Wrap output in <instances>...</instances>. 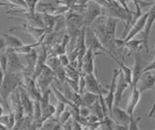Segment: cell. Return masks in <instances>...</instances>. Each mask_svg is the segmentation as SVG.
<instances>
[{
    "mask_svg": "<svg viewBox=\"0 0 155 130\" xmlns=\"http://www.w3.org/2000/svg\"><path fill=\"white\" fill-rule=\"evenodd\" d=\"M22 84H23V82H21V80L19 79L16 74L8 73V72L5 74L3 84H2L1 88H0V95H1V97L4 101L5 107H6V111L8 113L13 111L8 103L9 96H11V94L17 88H18V86L21 85Z\"/></svg>",
    "mask_w": 155,
    "mask_h": 130,
    "instance_id": "1",
    "label": "cell"
},
{
    "mask_svg": "<svg viewBox=\"0 0 155 130\" xmlns=\"http://www.w3.org/2000/svg\"><path fill=\"white\" fill-rule=\"evenodd\" d=\"M104 15L103 7L99 5L98 3H96L92 0H89L88 3L86 5V9L84 12V25L90 26L92 23L95 22L97 18Z\"/></svg>",
    "mask_w": 155,
    "mask_h": 130,
    "instance_id": "2",
    "label": "cell"
},
{
    "mask_svg": "<svg viewBox=\"0 0 155 130\" xmlns=\"http://www.w3.org/2000/svg\"><path fill=\"white\" fill-rule=\"evenodd\" d=\"M54 80H56L54 71L51 69L48 65H46L40 73V75L36 78V84H37L38 88L40 89L41 92L43 93L44 91L48 88V86L52 84V82Z\"/></svg>",
    "mask_w": 155,
    "mask_h": 130,
    "instance_id": "3",
    "label": "cell"
},
{
    "mask_svg": "<svg viewBox=\"0 0 155 130\" xmlns=\"http://www.w3.org/2000/svg\"><path fill=\"white\" fill-rule=\"evenodd\" d=\"M155 22V0L151 4V7L147 11V25L143 31V45L145 49V52H149V37L150 33H151V29L153 27V25Z\"/></svg>",
    "mask_w": 155,
    "mask_h": 130,
    "instance_id": "4",
    "label": "cell"
},
{
    "mask_svg": "<svg viewBox=\"0 0 155 130\" xmlns=\"http://www.w3.org/2000/svg\"><path fill=\"white\" fill-rule=\"evenodd\" d=\"M134 55V66L132 68V84H131V88H137L138 83L140 79V77L143 74V60L142 58V55H140V52L136 51L133 52Z\"/></svg>",
    "mask_w": 155,
    "mask_h": 130,
    "instance_id": "5",
    "label": "cell"
},
{
    "mask_svg": "<svg viewBox=\"0 0 155 130\" xmlns=\"http://www.w3.org/2000/svg\"><path fill=\"white\" fill-rule=\"evenodd\" d=\"M14 30H23L29 34H31L37 41H44L45 37L48 34L47 29L44 27H37L33 26L29 23H21V25H17L16 26L12 27L9 31H14Z\"/></svg>",
    "mask_w": 155,
    "mask_h": 130,
    "instance_id": "6",
    "label": "cell"
},
{
    "mask_svg": "<svg viewBox=\"0 0 155 130\" xmlns=\"http://www.w3.org/2000/svg\"><path fill=\"white\" fill-rule=\"evenodd\" d=\"M119 75V70L114 69V74H113V78H111L110 85H109V90L107 92L106 96L104 97L105 104L108 108V112L109 114L111 113L114 108V94H115V89H116V83H117V78Z\"/></svg>",
    "mask_w": 155,
    "mask_h": 130,
    "instance_id": "7",
    "label": "cell"
},
{
    "mask_svg": "<svg viewBox=\"0 0 155 130\" xmlns=\"http://www.w3.org/2000/svg\"><path fill=\"white\" fill-rule=\"evenodd\" d=\"M6 52L8 55V67H7L8 73L16 74L18 73V72H23L24 69H25V66H24L21 58H19L18 54L13 51H7V50Z\"/></svg>",
    "mask_w": 155,
    "mask_h": 130,
    "instance_id": "8",
    "label": "cell"
},
{
    "mask_svg": "<svg viewBox=\"0 0 155 130\" xmlns=\"http://www.w3.org/2000/svg\"><path fill=\"white\" fill-rule=\"evenodd\" d=\"M19 94H21V104L24 110V114L26 117L33 118V112H34V100L31 98V96L29 95L27 90L23 86V84L19 85Z\"/></svg>",
    "mask_w": 155,
    "mask_h": 130,
    "instance_id": "9",
    "label": "cell"
},
{
    "mask_svg": "<svg viewBox=\"0 0 155 130\" xmlns=\"http://www.w3.org/2000/svg\"><path fill=\"white\" fill-rule=\"evenodd\" d=\"M94 49L92 47L87 48V51L85 52L84 56L82 57L81 67V71L84 72L82 74H92L94 73Z\"/></svg>",
    "mask_w": 155,
    "mask_h": 130,
    "instance_id": "10",
    "label": "cell"
},
{
    "mask_svg": "<svg viewBox=\"0 0 155 130\" xmlns=\"http://www.w3.org/2000/svg\"><path fill=\"white\" fill-rule=\"evenodd\" d=\"M130 86V84L126 81L124 74L122 71L119 69V75L117 78V83H116V89H115V94H114V106H118L121 99H122V95L124 91Z\"/></svg>",
    "mask_w": 155,
    "mask_h": 130,
    "instance_id": "11",
    "label": "cell"
},
{
    "mask_svg": "<svg viewBox=\"0 0 155 130\" xmlns=\"http://www.w3.org/2000/svg\"><path fill=\"white\" fill-rule=\"evenodd\" d=\"M110 118L114 120L115 123L118 124H123V125H128L130 122L131 117L127 113V111L119 108L118 106H114L113 111H111Z\"/></svg>",
    "mask_w": 155,
    "mask_h": 130,
    "instance_id": "12",
    "label": "cell"
},
{
    "mask_svg": "<svg viewBox=\"0 0 155 130\" xmlns=\"http://www.w3.org/2000/svg\"><path fill=\"white\" fill-rule=\"evenodd\" d=\"M155 86V76L152 75L150 72H144L142 75L138 83L137 88L140 91V93L144 92L150 88H153Z\"/></svg>",
    "mask_w": 155,
    "mask_h": 130,
    "instance_id": "13",
    "label": "cell"
},
{
    "mask_svg": "<svg viewBox=\"0 0 155 130\" xmlns=\"http://www.w3.org/2000/svg\"><path fill=\"white\" fill-rule=\"evenodd\" d=\"M84 78H85V90L86 91H90V92L96 93L98 95L103 94L104 89H102L98 81L95 78L94 73L84 74Z\"/></svg>",
    "mask_w": 155,
    "mask_h": 130,
    "instance_id": "14",
    "label": "cell"
},
{
    "mask_svg": "<svg viewBox=\"0 0 155 130\" xmlns=\"http://www.w3.org/2000/svg\"><path fill=\"white\" fill-rule=\"evenodd\" d=\"M140 91L139 90V88H132L130 98H129L128 104H127V108H126V111H127V113L130 115L131 118L134 117L135 109L138 106V104L140 102Z\"/></svg>",
    "mask_w": 155,
    "mask_h": 130,
    "instance_id": "15",
    "label": "cell"
},
{
    "mask_svg": "<svg viewBox=\"0 0 155 130\" xmlns=\"http://www.w3.org/2000/svg\"><path fill=\"white\" fill-rule=\"evenodd\" d=\"M0 35L4 38L5 43H6V46H7V49H16V48L21 47L23 45L22 40L19 39V38L17 36L10 35V34L3 33V32H0Z\"/></svg>",
    "mask_w": 155,
    "mask_h": 130,
    "instance_id": "16",
    "label": "cell"
},
{
    "mask_svg": "<svg viewBox=\"0 0 155 130\" xmlns=\"http://www.w3.org/2000/svg\"><path fill=\"white\" fill-rule=\"evenodd\" d=\"M81 96H82V100H84V104L87 106V107H91L97 101V99L99 98L98 94L90 92V91H85V92L81 94Z\"/></svg>",
    "mask_w": 155,
    "mask_h": 130,
    "instance_id": "17",
    "label": "cell"
},
{
    "mask_svg": "<svg viewBox=\"0 0 155 130\" xmlns=\"http://www.w3.org/2000/svg\"><path fill=\"white\" fill-rule=\"evenodd\" d=\"M90 111H91V114L95 115L97 118H99L100 120L103 119L106 115H105V113H104V110H103V107H102V105L100 103V101L97 100L96 102L89 107Z\"/></svg>",
    "mask_w": 155,
    "mask_h": 130,
    "instance_id": "18",
    "label": "cell"
},
{
    "mask_svg": "<svg viewBox=\"0 0 155 130\" xmlns=\"http://www.w3.org/2000/svg\"><path fill=\"white\" fill-rule=\"evenodd\" d=\"M140 46H143V40L142 41H140V40H134V38H133V39H131L130 41L126 42L124 44V47L128 48V49L131 52H136V51H139Z\"/></svg>",
    "mask_w": 155,
    "mask_h": 130,
    "instance_id": "19",
    "label": "cell"
},
{
    "mask_svg": "<svg viewBox=\"0 0 155 130\" xmlns=\"http://www.w3.org/2000/svg\"><path fill=\"white\" fill-rule=\"evenodd\" d=\"M47 65L50 67L51 69H52L53 71H54V70H56L58 68V67H60L62 64H61V62H60L59 57H56V56L48 57V58H47Z\"/></svg>",
    "mask_w": 155,
    "mask_h": 130,
    "instance_id": "20",
    "label": "cell"
},
{
    "mask_svg": "<svg viewBox=\"0 0 155 130\" xmlns=\"http://www.w3.org/2000/svg\"><path fill=\"white\" fill-rule=\"evenodd\" d=\"M66 105H67L66 103L62 102V101H60V100H58V102L55 106V114H54V115H53L56 120H58L60 115L64 112V110L66 109Z\"/></svg>",
    "mask_w": 155,
    "mask_h": 130,
    "instance_id": "21",
    "label": "cell"
},
{
    "mask_svg": "<svg viewBox=\"0 0 155 130\" xmlns=\"http://www.w3.org/2000/svg\"><path fill=\"white\" fill-rule=\"evenodd\" d=\"M72 117H73V115H72V111L69 110V109H65L64 112H63L60 115L59 118H58V122H59L62 124V126H63V124H64L65 122H67Z\"/></svg>",
    "mask_w": 155,
    "mask_h": 130,
    "instance_id": "22",
    "label": "cell"
},
{
    "mask_svg": "<svg viewBox=\"0 0 155 130\" xmlns=\"http://www.w3.org/2000/svg\"><path fill=\"white\" fill-rule=\"evenodd\" d=\"M0 67L4 70L5 73H7V67H8V55L6 52L0 54Z\"/></svg>",
    "mask_w": 155,
    "mask_h": 130,
    "instance_id": "23",
    "label": "cell"
},
{
    "mask_svg": "<svg viewBox=\"0 0 155 130\" xmlns=\"http://www.w3.org/2000/svg\"><path fill=\"white\" fill-rule=\"evenodd\" d=\"M140 120V118H134V117L131 118L130 119V122L128 124V128L129 130H139V122Z\"/></svg>",
    "mask_w": 155,
    "mask_h": 130,
    "instance_id": "24",
    "label": "cell"
},
{
    "mask_svg": "<svg viewBox=\"0 0 155 130\" xmlns=\"http://www.w3.org/2000/svg\"><path fill=\"white\" fill-rule=\"evenodd\" d=\"M25 2L27 4V11L35 12L36 7L38 5V3L40 2V0H25Z\"/></svg>",
    "mask_w": 155,
    "mask_h": 130,
    "instance_id": "25",
    "label": "cell"
},
{
    "mask_svg": "<svg viewBox=\"0 0 155 130\" xmlns=\"http://www.w3.org/2000/svg\"><path fill=\"white\" fill-rule=\"evenodd\" d=\"M6 1L13 4L14 6L21 7L22 9H25V10H27V4L25 2V0H6Z\"/></svg>",
    "mask_w": 155,
    "mask_h": 130,
    "instance_id": "26",
    "label": "cell"
},
{
    "mask_svg": "<svg viewBox=\"0 0 155 130\" xmlns=\"http://www.w3.org/2000/svg\"><path fill=\"white\" fill-rule=\"evenodd\" d=\"M90 114H91V111H90L89 107H87V106H85V105H82V106H81V107H80V115H81V117L86 118Z\"/></svg>",
    "mask_w": 155,
    "mask_h": 130,
    "instance_id": "27",
    "label": "cell"
},
{
    "mask_svg": "<svg viewBox=\"0 0 155 130\" xmlns=\"http://www.w3.org/2000/svg\"><path fill=\"white\" fill-rule=\"evenodd\" d=\"M154 59L150 62L149 64H147V66L144 67V69H143V73L144 72H151V71H155V48H154Z\"/></svg>",
    "mask_w": 155,
    "mask_h": 130,
    "instance_id": "28",
    "label": "cell"
},
{
    "mask_svg": "<svg viewBox=\"0 0 155 130\" xmlns=\"http://www.w3.org/2000/svg\"><path fill=\"white\" fill-rule=\"evenodd\" d=\"M59 59H60V62H61V64L63 65V66H68L69 65V63H70V58H69V56H67V55H65L64 54H62V55H59Z\"/></svg>",
    "mask_w": 155,
    "mask_h": 130,
    "instance_id": "29",
    "label": "cell"
},
{
    "mask_svg": "<svg viewBox=\"0 0 155 130\" xmlns=\"http://www.w3.org/2000/svg\"><path fill=\"white\" fill-rule=\"evenodd\" d=\"M6 49H7V46H6V43H5L4 38L0 35V52H6Z\"/></svg>",
    "mask_w": 155,
    "mask_h": 130,
    "instance_id": "30",
    "label": "cell"
},
{
    "mask_svg": "<svg viewBox=\"0 0 155 130\" xmlns=\"http://www.w3.org/2000/svg\"><path fill=\"white\" fill-rule=\"evenodd\" d=\"M92 1L98 3L99 5H101L102 7H107V6H109V4H110L108 2V0H92Z\"/></svg>",
    "mask_w": 155,
    "mask_h": 130,
    "instance_id": "31",
    "label": "cell"
},
{
    "mask_svg": "<svg viewBox=\"0 0 155 130\" xmlns=\"http://www.w3.org/2000/svg\"><path fill=\"white\" fill-rule=\"evenodd\" d=\"M5 72L4 70L0 67V88H1V86H2V84H3V81H4V78H5Z\"/></svg>",
    "mask_w": 155,
    "mask_h": 130,
    "instance_id": "32",
    "label": "cell"
},
{
    "mask_svg": "<svg viewBox=\"0 0 155 130\" xmlns=\"http://www.w3.org/2000/svg\"><path fill=\"white\" fill-rule=\"evenodd\" d=\"M153 89H154V91H155V86L153 88ZM155 113V101H154V103H153V105H152V107H151V109H150V111H149V113H148V115H147V117L148 118H152V115Z\"/></svg>",
    "mask_w": 155,
    "mask_h": 130,
    "instance_id": "33",
    "label": "cell"
},
{
    "mask_svg": "<svg viewBox=\"0 0 155 130\" xmlns=\"http://www.w3.org/2000/svg\"><path fill=\"white\" fill-rule=\"evenodd\" d=\"M14 5L9 2H5V1H2V0H0V7H13Z\"/></svg>",
    "mask_w": 155,
    "mask_h": 130,
    "instance_id": "34",
    "label": "cell"
},
{
    "mask_svg": "<svg viewBox=\"0 0 155 130\" xmlns=\"http://www.w3.org/2000/svg\"><path fill=\"white\" fill-rule=\"evenodd\" d=\"M5 112H6V107H5L3 102H0V115H4Z\"/></svg>",
    "mask_w": 155,
    "mask_h": 130,
    "instance_id": "35",
    "label": "cell"
},
{
    "mask_svg": "<svg viewBox=\"0 0 155 130\" xmlns=\"http://www.w3.org/2000/svg\"><path fill=\"white\" fill-rule=\"evenodd\" d=\"M89 0H77V4H79V5H81V6H85L87 3H88Z\"/></svg>",
    "mask_w": 155,
    "mask_h": 130,
    "instance_id": "36",
    "label": "cell"
},
{
    "mask_svg": "<svg viewBox=\"0 0 155 130\" xmlns=\"http://www.w3.org/2000/svg\"><path fill=\"white\" fill-rule=\"evenodd\" d=\"M152 118H154V119H155V113H154V114L152 115Z\"/></svg>",
    "mask_w": 155,
    "mask_h": 130,
    "instance_id": "37",
    "label": "cell"
}]
</instances>
